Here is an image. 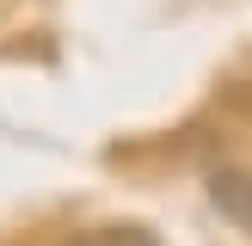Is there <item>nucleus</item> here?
I'll return each mask as SVG.
<instances>
[{"label":"nucleus","mask_w":252,"mask_h":246,"mask_svg":"<svg viewBox=\"0 0 252 246\" xmlns=\"http://www.w3.org/2000/svg\"><path fill=\"white\" fill-rule=\"evenodd\" d=\"M209 203L221 209V221H234L240 234H252V172L246 166L209 172Z\"/></svg>","instance_id":"f257e3e1"},{"label":"nucleus","mask_w":252,"mask_h":246,"mask_svg":"<svg viewBox=\"0 0 252 246\" xmlns=\"http://www.w3.org/2000/svg\"><path fill=\"white\" fill-rule=\"evenodd\" d=\"M68 246H160V234H148L142 221H105V228L74 234Z\"/></svg>","instance_id":"f03ea898"}]
</instances>
